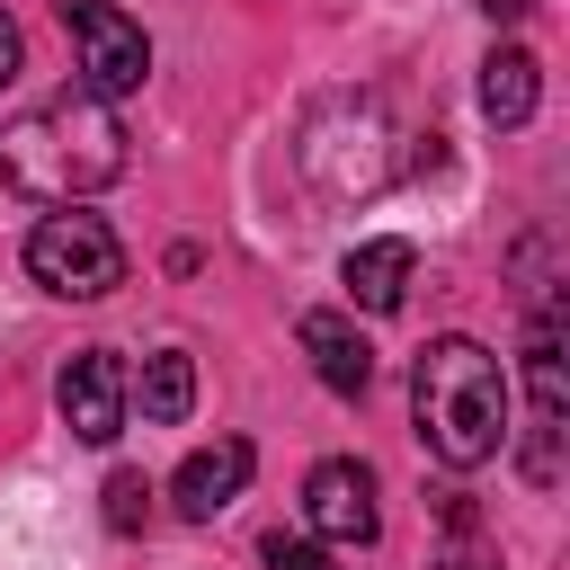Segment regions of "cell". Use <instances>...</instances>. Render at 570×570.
I'll return each instance as SVG.
<instances>
[{
  "instance_id": "obj_1",
  "label": "cell",
  "mask_w": 570,
  "mask_h": 570,
  "mask_svg": "<svg viewBox=\"0 0 570 570\" xmlns=\"http://www.w3.org/2000/svg\"><path fill=\"white\" fill-rule=\"evenodd\" d=\"M125 160H134V151H125V125H116V107L89 98V89H71V98L0 125V187L27 196V205L98 196V187L125 178Z\"/></svg>"
},
{
  "instance_id": "obj_2",
  "label": "cell",
  "mask_w": 570,
  "mask_h": 570,
  "mask_svg": "<svg viewBox=\"0 0 570 570\" xmlns=\"http://www.w3.org/2000/svg\"><path fill=\"white\" fill-rule=\"evenodd\" d=\"M410 419L445 472H481L508 445V365L481 338H428L410 365Z\"/></svg>"
},
{
  "instance_id": "obj_3",
  "label": "cell",
  "mask_w": 570,
  "mask_h": 570,
  "mask_svg": "<svg viewBox=\"0 0 570 570\" xmlns=\"http://www.w3.org/2000/svg\"><path fill=\"white\" fill-rule=\"evenodd\" d=\"M294 160H303V178H312L330 205L374 196V187L392 178V116H383V98H374V89L321 98V107L303 116V134H294Z\"/></svg>"
},
{
  "instance_id": "obj_4",
  "label": "cell",
  "mask_w": 570,
  "mask_h": 570,
  "mask_svg": "<svg viewBox=\"0 0 570 570\" xmlns=\"http://www.w3.org/2000/svg\"><path fill=\"white\" fill-rule=\"evenodd\" d=\"M27 276H36L45 294H62V303H98V294L125 285V240H116L98 214L53 205V214L27 232Z\"/></svg>"
},
{
  "instance_id": "obj_5",
  "label": "cell",
  "mask_w": 570,
  "mask_h": 570,
  "mask_svg": "<svg viewBox=\"0 0 570 570\" xmlns=\"http://www.w3.org/2000/svg\"><path fill=\"white\" fill-rule=\"evenodd\" d=\"M62 27H71V45H80V89H89V98L142 89V71H151L142 18H125L116 0H62Z\"/></svg>"
},
{
  "instance_id": "obj_6",
  "label": "cell",
  "mask_w": 570,
  "mask_h": 570,
  "mask_svg": "<svg viewBox=\"0 0 570 570\" xmlns=\"http://www.w3.org/2000/svg\"><path fill=\"white\" fill-rule=\"evenodd\" d=\"M53 401H62V428H71L80 445H116V436H125V410H134L125 356H116V347H80V356L62 365V383H53Z\"/></svg>"
},
{
  "instance_id": "obj_7",
  "label": "cell",
  "mask_w": 570,
  "mask_h": 570,
  "mask_svg": "<svg viewBox=\"0 0 570 570\" xmlns=\"http://www.w3.org/2000/svg\"><path fill=\"white\" fill-rule=\"evenodd\" d=\"M303 517H312V534H321V543H374V534H383L374 472H365V463H347V454L312 463V481H303Z\"/></svg>"
},
{
  "instance_id": "obj_8",
  "label": "cell",
  "mask_w": 570,
  "mask_h": 570,
  "mask_svg": "<svg viewBox=\"0 0 570 570\" xmlns=\"http://www.w3.org/2000/svg\"><path fill=\"white\" fill-rule=\"evenodd\" d=\"M249 436H214V445H196L187 463H178V481H169V499H178V517H196V525H214L240 490H249Z\"/></svg>"
},
{
  "instance_id": "obj_9",
  "label": "cell",
  "mask_w": 570,
  "mask_h": 570,
  "mask_svg": "<svg viewBox=\"0 0 570 570\" xmlns=\"http://www.w3.org/2000/svg\"><path fill=\"white\" fill-rule=\"evenodd\" d=\"M294 338H303L312 374H321L338 401H365V383H374V347H365V330H356L347 312H303Z\"/></svg>"
},
{
  "instance_id": "obj_10",
  "label": "cell",
  "mask_w": 570,
  "mask_h": 570,
  "mask_svg": "<svg viewBox=\"0 0 570 570\" xmlns=\"http://www.w3.org/2000/svg\"><path fill=\"white\" fill-rule=\"evenodd\" d=\"M410 267H419V249H410L401 232H383V240H356L338 276H347V303H356V312H401Z\"/></svg>"
},
{
  "instance_id": "obj_11",
  "label": "cell",
  "mask_w": 570,
  "mask_h": 570,
  "mask_svg": "<svg viewBox=\"0 0 570 570\" xmlns=\"http://www.w3.org/2000/svg\"><path fill=\"white\" fill-rule=\"evenodd\" d=\"M534 98H543V62H534L525 45H499V53L481 62V116H490V125H525Z\"/></svg>"
},
{
  "instance_id": "obj_12",
  "label": "cell",
  "mask_w": 570,
  "mask_h": 570,
  "mask_svg": "<svg viewBox=\"0 0 570 570\" xmlns=\"http://www.w3.org/2000/svg\"><path fill=\"white\" fill-rule=\"evenodd\" d=\"M134 401H142V419H151V428H178V419L196 410V356H187V347H160V356L142 365Z\"/></svg>"
},
{
  "instance_id": "obj_13",
  "label": "cell",
  "mask_w": 570,
  "mask_h": 570,
  "mask_svg": "<svg viewBox=\"0 0 570 570\" xmlns=\"http://www.w3.org/2000/svg\"><path fill=\"white\" fill-rule=\"evenodd\" d=\"M142 517H151V481H142V472H107V525L134 534Z\"/></svg>"
},
{
  "instance_id": "obj_14",
  "label": "cell",
  "mask_w": 570,
  "mask_h": 570,
  "mask_svg": "<svg viewBox=\"0 0 570 570\" xmlns=\"http://www.w3.org/2000/svg\"><path fill=\"white\" fill-rule=\"evenodd\" d=\"M267 570H338L312 534H267Z\"/></svg>"
},
{
  "instance_id": "obj_15",
  "label": "cell",
  "mask_w": 570,
  "mask_h": 570,
  "mask_svg": "<svg viewBox=\"0 0 570 570\" xmlns=\"http://www.w3.org/2000/svg\"><path fill=\"white\" fill-rule=\"evenodd\" d=\"M436 570H499V552L481 543V517H463V525H454V552H445Z\"/></svg>"
},
{
  "instance_id": "obj_16",
  "label": "cell",
  "mask_w": 570,
  "mask_h": 570,
  "mask_svg": "<svg viewBox=\"0 0 570 570\" xmlns=\"http://www.w3.org/2000/svg\"><path fill=\"white\" fill-rule=\"evenodd\" d=\"M9 80H18V18L0 9V89H9Z\"/></svg>"
},
{
  "instance_id": "obj_17",
  "label": "cell",
  "mask_w": 570,
  "mask_h": 570,
  "mask_svg": "<svg viewBox=\"0 0 570 570\" xmlns=\"http://www.w3.org/2000/svg\"><path fill=\"white\" fill-rule=\"evenodd\" d=\"M472 9H481V18H490V27H517V18H525V9H534V0H472Z\"/></svg>"
}]
</instances>
